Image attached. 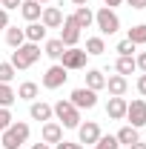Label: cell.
Returning a JSON list of instances; mask_svg holds the SVG:
<instances>
[{
    "instance_id": "22",
    "label": "cell",
    "mask_w": 146,
    "mask_h": 149,
    "mask_svg": "<svg viewBox=\"0 0 146 149\" xmlns=\"http://www.w3.org/2000/svg\"><path fill=\"white\" fill-rule=\"evenodd\" d=\"M66 52V46L60 43V37H55V40H46V46H43V55L52 57V60H60V55Z\"/></svg>"
},
{
    "instance_id": "35",
    "label": "cell",
    "mask_w": 146,
    "mask_h": 149,
    "mask_svg": "<svg viewBox=\"0 0 146 149\" xmlns=\"http://www.w3.org/2000/svg\"><path fill=\"white\" fill-rule=\"evenodd\" d=\"M20 3H23V0H3V3H0V9H6V12H9V9H17Z\"/></svg>"
},
{
    "instance_id": "11",
    "label": "cell",
    "mask_w": 146,
    "mask_h": 149,
    "mask_svg": "<svg viewBox=\"0 0 146 149\" xmlns=\"http://www.w3.org/2000/svg\"><path fill=\"white\" fill-rule=\"evenodd\" d=\"M63 17H66V15H63L57 6H46V9L40 12V23H43L46 29H60V26H63Z\"/></svg>"
},
{
    "instance_id": "21",
    "label": "cell",
    "mask_w": 146,
    "mask_h": 149,
    "mask_svg": "<svg viewBox=\"0 0 146 149\" xmlns=\"http://www.w3.org/2000/svg\"><path fill=\"white\" fill-rule=\"evenodd\" d=\"M37 92H40L37 83L26 80V83H20V86H17V100H29V103H32V100H37Z\"/></svg>"
},
{
    "instance_id": "29",
    "label": "cell",
    "mask_w": 146,
    "mask_h": 149,
    "mask_svg": "<svg viewBox=\"0 0 146 149\" xmlns=\"http://www.w3.org/2000/svg\"><path fill=\"white\" fill-rule=\"evenodd\" d=\"M15 74H17V69L12 63H0V83H12Z\"/></svg>"
},
{
    "instance_id": "20",
    "label": "cell",
    "mask_w": 146,
    "mask_h": 149,
    "mask_svg": "<svg viewBox=\"0 0 146 149\" xmlns=\"http://www.w3.org/2000/svg\"><path fill=\"white\" fill-rule=\"evenodd\" d=\"M115 138H117V143H120V146H132V143H138V141H140V129H135V126H123Z\"/></svg>"
},
{
    "instance_id": "37",
    "label": "cell",
    "mask_w": 146,
    "mask_h": 149,
    "mask_svg": "<svg viewBox=\"0 0 146 149\" xmlns=\"http://www.w3.org/2000/svg\"><path fill=\"white\" fill-rule=\"evenodd\" d=\"M123 3H129L132 9H146V0H123Z\"/></svg>"
},
{
    "instance_id": "41",
    "label": "cell",
    "mask_w": 146,
    "mask_h": 149,
    "mask_svg": "<svg viewBox=\"0 0 146 149\" xmlns=\"http://www.w3.org/2000/svg\"><path fill=\"white\" fill-rule=\"evenodd\" d=\"M74 6H89V0H72Z\"/></svg>"
},
{
    "instance_id": "15",
    "label": "cell",
    "mask_w": 146,
    "mask_h": 149,
    "mask_svg": "<svg viewBox=\"0 0 146 149\" xmlns=\"http://www.w3.org/2000/svg\"><path fill=\"white\" fill-rule=\"evenodd\" d=\"M106 115H109V120H123L126 118V100L123 97H109L106 100Z\"/></svg>"
},
{
    "instance_id": "4",
    "label": "cell",
    "mask_w": 146,
    "mask_h": 149,
    "mask_svg": "<svg viewBox=\"0 0 146 149\" xmlns=\"http://www.w3.org/2000/svg\"><path fill=\"white\" fill-rule=\"evenodd\" d=\"M95 26H97L103 35H115V32L120 29V17L115 15V9H109V6H100V9L95 12Z\"/></svg>"
},
{
    "instance_id": "2",
    "label": "cell",
    "mask_w": 146,
    "mask_h": 149,
    "mask_svg": "<svg viewBox=\"0 0 146 149\" xmlns=\"http://www.w3.org/2000/svg\"><path fill=\"white\" fill-rule=\"evenodd\" d=\"M37 60H40V43H29V40H26L23 46H17V49L12 52V60H9V63L23 72V69L35 66Z\"/></svg>"
},
{
    "instance_id": "38",
    "label": "cell",
    "mask_w": 146,
    "mask_h": 149,
    "mask_svg": "<svg viewBox=\"0 0 146 149\" xmlns=\"http://www.w3.org/2000/svg\"><path fill=\"white\" fill-rule=\"evenodd\" d=\"M123 0H103V6H109V9H115V6H120Z\"/></svg>"
},
{
    "instance_id": "1",
    "label": "cell",
    "mask_w": 146,
    "mask_h": 149,
    "mask_svg": "<svg viewBox=\"0 0 146 149\" xmlns=\"http://www.w3.org/2000/svg\"><path fill=\"white\" fill-rule=\"evenodd\" d=\"M29 141V123L26 120H12V126L0 135V146L3 149H20Z\"/></svg>"
},
{
    "instance_id": "28",
    "label": "cell",
    "mask_w": 146,
    "mask_h": 149,
    "mask_svg": "<svg viewBox=\"0 0 146 149\" xmlns=\"http://www.w3.org/2000/svg\"><path fill=\"white\" fill-rule=\"evenodd\" d=\"M95 149H120V143H117L115 135H100L97 143H95Z\"/></svg>"
},
{
    "instance_id": "6",
    "label": "cell",
    "mask_w": 146,
    "mask_h": 149,
    "mask_svg": "<svg viewBox=\"0 0 146 149\" xmlns=\"http://www.w3.org/2000/svg\"><path fill=\"white\" fill-rule=\"evenodd\" d=\"M77 40H80V26L74 23L72 15H66L63 17V26H60V43L66 49H72V46H77Z\"/></svg>"
},
{
    "instance_id": "3",
    "label": "cell",
    "mask_w": 146,
    "mask_h": 149,
    "mask_svg": "<svg viewBox=\"0 0 146 149\" xmlns=\"http://www.w3.org/2000/svg\"><path fill=\"white\" fill-rule=\"evenodd\" d=\"M52 112H55V118L60 120L63 129H77L80 126V109L72 106V100H57L52 106Z\"/></svg>"
},
{
    "instance_id": "9",
    "label": "cell",
    "mask_w": 146,
    "mask_h": 149,
    "mask_svg": "<svg viewBox=\"0 0 146 149\" xmlns=\"http://www.w3.org/2000/svg\"><path fill=\"white\" fill-rule=\"evenodd\" d=\"M66 80H69V72H66L60 63L49 66V69H46V74H43V86H46V89H60Z\"/></svg>"
},
{
    "instance_id": "31",
    "label": "cell",
    "mask_w": 146,
    "mask_h": 149,
    "mask_svg": "<svg viewBox=\"0 0 146 149\" xmlns=\"http://www.w3.org/2000/svg\"><path fill=\"white\" fill-rule=\"evenodd\" d=\"M12 120H15V118H12V112L0 106V135H3V132H6L9 126H12Z\"/></svg>"
},
{
    "instance_id": "7",
    "label": "cell",
    "mask_w": 146,
    "mask_h": 149,
    "mask_svg": "<svg viewBox=\"0 0 146 149\" xmlns=\"http://www.w3.org/2000/svg\"><path fill=\"white\" fill-rule=\"evenodd\" d=\"M69 100H72V106H77V109H95L97 106V92H92L86 86H77V89H72Z\"/></svg>"
},
{
    "instance_id": "34",
    "label": "cell",
    "mask_w": 146,
    "mask_h": 149,
    "mask_svg": "<svg viewBox=\"0 0 146 149\" xmlns=\"http://www.w3.org/2000/svg\"><path fill=\"white\" fill-rule=\"evenodd\" d=\"M57 149H83V143H72V141H60Z\"/></svg>"
},
{
    "instance_id": "42",
    "label": "cell",
    "mask_w": 146,
    "mask_h": 149,
    "mask_svg": "<svg viewBox=\"0 0 146 149\" xmlns=\"http://www.w3.org/2000/svg\"><path fill=\"white\" fill-rule=\"evenodd\" d=\"M37 3H49V0H37Z\"/></svg>"
},
{
    "instance_id": "32",
    "label": "cell",
    "mask_w": 146,
    "mask_h": 149,
    "mask_svg": "<svg viewBox=\"0 0 146 149\" xmlns=\"http://www.w3.org/2000/svg\"><path fill=\"white\" fill-rule=\"evenodd\" d=\"M135 66H138V69H140V72L146 74V52H140V55L135 57Z\"/></svg>"
},
{
    "instance_id": "36",
    "label": "cell",
    "mask_w": 146,
    "mask_h": 149,
    "mask_svg": "<svg viewBox=\"0 0 146 149\" xmlns=\"http://www.w3.org/2000/svg\"><path fill=\"white\" fill-rule=\"evenodd\" d=\"M138 92L146 97V74H140V77H138Z\"/></svg>"
},
{
    "instance_id": "19",
    "label": "cell",
    "mask_w": 146,
    "mask_h": 149,
    "mask_svg": "<svg viewBox=\"0 0 146 149\" xmlns=\"http://www.w3.org/2000/svg\"><path fill=\"white\" fill-rule=\"evenodd\" d=\"M23 35H26V40L29 43H40V40H46V26L37 20V23H29L26 29H23Z\"/></svg>"
},
{
    "instance_id": "33",
    "label": "cell",
    "mask_w": 146,
    "mask_h": 149,
    "mask_svg": "<svg viewBox=\"0 0 146 149\" xmlns=\"http://www.w3.org/2000/svg\"><path fill=\"white\" fill-rule=\"evenodd\" d=\"M6 29H9V12L0 9V32H6Z\"/></svg>"
},
{
    "instance_id": "24",
    "label": "cell",
    "mask_w": 146,
    "mask_h": 149,
    "mask_svg": "<svg viewBox=\"0 0 146 149\" xmlns=\"http://www.w3.org/2000/svg\"><path fill=\"white\" fill-rule=\"evenodd\" d=\"M15 100H17V92H15L9 83H0V106H3V109H9Z\"/></svg>"
},
{
    "instance_id": "12",
    "label": "cell",
    "mask_w": 146,
    "mask_h": 149,
    "mask_svg": "<svg viewBox=\"0 0 146 149\" xmlns=\"http://www.w3.org/2000/svg\"><path fill=\"white\" fill-rule=\"evenodd\" d=\"M40 138H43V143H60L63 141V126L55 123V120H46L43 129H40Z\"/></svg>"
},
{
    "instance_id": "23",
    "label": "cell",
    "mask_w": 146,
    "mask_h": 149,
    "mask_svg": "<svg viewBox=\"0 0 146 149\" xmlns=\"http://www.w3.org/2000/svg\"><path fill=\"white\" fill-rule=\"evenodd\" d=\"M6 43H9L12 49L23 46V43H26V35H23V29H17V26H9V29H6Z\"/></svg>"
},
{
    "instance_id": "27",
    "label": "cell",
    "mask_w": 146,
    "mask_h": 149,
    "mask_svg": "<svg viewBox=\"0 0 146 149\" xmlns=\"http://www.w3.org/2000/svg\"><path fill=\"white\" fill-rule=\"evenodd\" d=\"M103 52H106L103 37H89L86 40V55H103Z\"/></svg>"
},
{
    "instance_id": "40",
    "label": "cell",
    "mask_w": 146,
    "mask_h": 149,
    "mask_svg": "<svg viewBox=\"0 0 146 149\" xmlns=\"http://www.w3.org/2000/svg\"><path fill=\"white\" fill-rule=\"evenodd\" d=\"M129 149H146V143H140V141H138V143H132Z\"/></svg>"
},
{
    "instance_id": "17",
    "label": "cell",
    "mask_w": 146,
    "mask_h": 149,
    "mask_svg": "<svg viewBox=\"0 0 146 149\" xmlns=\"http://www.w3.org/2000/svg\"><path fill=\"white\" fill-rule=\"evenodd\" d=\"M86 89H92V92L106 89V74L100 72V69H89L86 72Z\"/></svg>"
},
{
    "instance_id": "14",
    "label": "cell",
    "mask_w": 146,
    "mask_h": 149,
    "mask_svg": "<svg viewBox=\"0 0 146 149\" xmlns=\"http://www.w3.org/2000/svg\"><path fill=\"white\" fill-rule=\"evenodd\" d=\"M106 89H109L112 97H123L126 89H129V80L123 74H109V77H106Z\"/></svg>"
},
{
    "instance_id": "5",
    "label": "cell",
    "mask_w": 146,
    "mask_h": 149,
    "mask_svg": "<svg viewBox=\"0 0 146 149\" xmlns=\"http://www.w3.org/2000/svg\"><path fill=\"white\" fill-rule=\"evenodd\" d=\"M86 49H77V46H72V49H66L63 55H60V66L66 69V72H77V69H86Z\"/></svg>"
},
{
    "instance_id": "16",
    "label": "cell",
    "mask_w": 146,
    "mask_h": 149,
    "mask_svg": "<svg viewBox=\"0 0 146 149\" xmlns=\"http://www.w3.org/2000/svg\"><path fill=\"white\" fill-rule=\"evenodd\" d=\"M40 12H43V6H40L37 0H23V3H20V15L29 20V23H37V20H40Z\"/></svg>"
},
{
    "instance_id": "8",
    "label": "cell",
    "mask_w": 146,
    "mask_h": 149,
    "mask_svg": "<svg viewBox=\"0 0 146 149\" xmlns=\"http://www.w3.org/2000/svg\"><path fill=\"white\" fill-rule=\"evenodd\" d=\"M126 120H129V126H135V129L146 126V100L143 97L126 103Z\"/></svg>"
},
{
    "instance_id": "43",
    "label": "cell",
    "mask_w": 146,
    "mask_h": 149,
    "mask_svg": "<svg viewBox=\"0 0 146 149\" xmlns=\"http://www.w3.org/2000/svg\"><path fill=\"white\" fill-rule=\"evenodd\" d=\"M0 3H3V0H0Z\"/></svg>"
},
{
    "instance_id": "39",
    "label": "cell",
    "mask_w": 146,
    "mask_h": 149,
    "mask_svg": "<svg viewBox=\"0 0 146 149\" xmlns=\"http://www.w3.org/2000/svg\"><path fill=\"white\" fill-rule=\"evenodd\" d=\"M32 149H49V143H43V141H40V143H32Z\"/></svg>"
},
{
    "instance_id": "18",
    "label": "cell",
    "mask_w": 146,
    "mask_h": 149,
    "mask_svg": "<svg viewBox=\"0 0 146 149\" xmlns=\"http://www.w3.org/2000/svg\"><path fill=\"white\" fill-rule=\"evenodd\" d=\"M74 23H77V26H80V29H89L92 23H95V12H92L89 6H77V9H74Z\"/></svg>"
},
{
    "instance_id": "13",
    "label": "cell",
    "mask_w": 146,
    "mask_h": 149,
    "mask_svg": "<svg viewBox=\"0 0 146 149\" xmlns=\"http://www.w3.org/2000/svg\"><path fill=\"white\" fill-rule=\"evenodd\" d=\"M29 115H32V120H40V123H46V120H52V118H55L52 106H49V103H43V100H32Z\"/></svg>"
},
{
    "instance_id": "10",
    "label": "cell",
    "mask_w": 146,
    "mask_h": 149,
    "mask_svg": "<svg viewBox=\"0 0 146 149\" xmlns=\"http://www.w3.org/2000/svg\"><path fill=\"white\" fill-rule=\"evenodd\" d=\"M97 138H100V126H97V120H86V123H80L77 126V143H97Z\"/></svg>"
},
{
    "instance_id": "30",
    "label": "cell",
    "mask_w": 146,
    "mask_h": 149,
    "mask_svg": "<svg viewBox=\"0 0 146 149\" xmlns=\"http://www.w3.org/2000/svg\"><path fill=\"white\" fill-rule=\"evenodd\" d=\"M135 49H138V46H135V43H132V40H120V43H117V46H115V52H117V55L120 57H132V52H135Z\"/></svg>"
},
{
    "instance_id": "26",
    "label": "cell",
    "mask_w": 146,
    "mask_h": 149,
    "mask_svg": "<svg viewBox=\"0 0 146 149\" xmlns=\"http://www.w3.org/2000/svg\"><path fill=\"white\" fill-rule=\"evenodd\" d=\"M115 69H117V74H132L138 66H135V57H117V63H115Z\"/></svg>"
},
{
    "instance_id": "25",
    "label": "cell",
    "mask_w": 146,
    "mask_h": 149,
    "mask_svg": "<svg viewBox=\"0 0 146 149\" xmlns=\"http://www.w3.org/2000/svg\"><path fill=\"white\" fill-rule=\"evenodd\" d=\"M129 40H132L135 46H143V43H146V23L132 26V29H129Z\"/></svg>"
}]
</instances>
